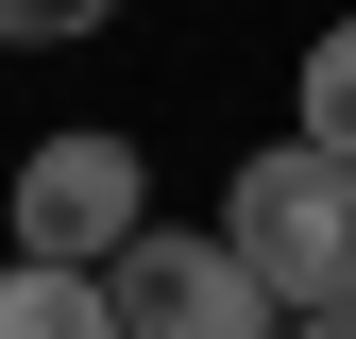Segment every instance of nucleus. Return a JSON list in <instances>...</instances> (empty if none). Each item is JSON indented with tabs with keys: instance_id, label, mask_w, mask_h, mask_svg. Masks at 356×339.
Instances as JSON below:
<instances>
[{
	"instance_id": "nucleus-1",
	"label": "nucleus",
	"mask_w": 356,
	"mask_h": 339,
	"mask_svg": "<svg viewBox=\"0 0 356 339\" xmlns=\"http://www.w3.org/2000/svg\"><path fill=\"white\" fill-rule=\"evenodd\" d=\"M220 238H238V272L272 288V322L356 306V170H339V153H305V136L238 153V187H220Z\"/></svg>"
},
{
	"instance_id": "nucleus-2",
	"label": "nucleus",
	"mask_w": 356,
	"mask_h": 339,
	"mask_svg": "<svg viewBox=\"0 0 356 339\" xmlns=\"http://www.w3.org/2000/svg\"><path fill=\"white\" fill-rule=\"evenodd\" d=\"M153 238V153L119 119H51L17 153V272H119Z\"/></svg>"
},
{
	"instance_id": "nucleus-3",
	"label": "nucleus",
	"mask_w": 356,
	"mask_h": 339,
	"mask_svg": "<svg viewBox=\"0 0 356 339\" xmlns=\"http://www.w3.org/2000/svg\"><path fill=\"white\" fill-rule=\"evenodd\" d=\"M102 306H119V339H272V288L238 272L220 221H153V238L102 272Z\"/></svg>"
},
{
	"instance_id": "nucleus-4",
	"label": "nucleus",
	"mask_w": 356,
	"mask_h": 339,
	"mask_svg": "<svg viewBox=\"0 0 356 339\" xmlns=\"http://www.w3.org/2000/svg\"><path fill=\"white\" fill-rule=\"evenodd\" d=\"M0 339H119L102 272H0Z\"/></svg>"
},
{
	"instance_id": "nucleus-5",
	"label": "nucleus",
	"mask_w": 356,
	"mask_h": 339,
	"mask_svg": "<svg viewBox=\"0 0 356 339\" xmlns=\"http://www.w3.org/2000/svg\"><path fill=\"white\" fill-rule=\"evenodd\" d=\"M305 153H339V170H356V17H339V34H305Z\"/></svg>"
},
{
	"instance_id": "nucleus-6",
	"label": "nucleus",
	"mask_w": 356,
	"mask_h": 339,
	"mask_svg": "<svg viewBox=\"0 0 356 339\" xmlns=\"http://www.w3.org/2000/svg\"><path fill=\"white\" fill-rule=\"evenodd\" d=\"M0 34H17V51H68V34H85V0H0Z\"/></svg>"
},
{
	"instance_id": "nucleus-7",
	"label": "nucleus",
	"mask_w": 356,
	"mask_h": 339,
	"mask_svg": "<svg viewBox=\"0 0 356 339\" xmlns=\"http://www.w3.org/2000/svg\"><path fill=\"white\" fill-rule=\"evenodd\" d=\"M289 339H356V306H323V322H289Z\"/></svg>"
}]
</instances>
